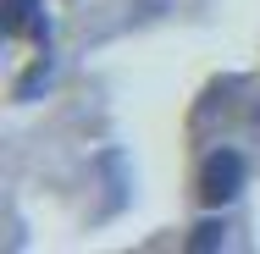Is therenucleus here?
Instances as JSON below:
<instances>
[{
    "label": "nucleus",
    "mask_w": 260,
    "mask_h": 254,
    "mask_svg": "<svg viewBox=\"0 0 260 254\" xmlns=\"http://www.w3.org/2000/svg\"><path fill=\"white\" fill-rule=\"evenodd\" d=\"M255 122H260V105H255Z\"/></svg>",
    "instance_id": "20e7f679"
},
{
    "label": "nucleus",
    "mask_w": 260,
    "mask_h": 254,
    "mask_svg": "<svg viewBox=\"0 0 260 254\" xmlns=\"http://www.w3.org/2000/svg\"><path fill=\"white\" fill-rule=\"evenodd\" d=\"M244 194V155L238 150H216L200 166V199L205 204H227Z\"/></svg>",
    "instance_id": "f257e3e1"
},
{
    "label": "nucleus",
    "mask_w": 260,
    "mask_h": 254,
    "mask_svg": "<svg viewBox=\"0 0 260 254\" xmlns=\"http://www.w3.org/2000/svg\"><path fill=\"white\" fill-rule=\"evenodd\" d=\"M221 238H227V227H221V221H200V227H194V238H188V249H221Z\"/></svg>",
    "instance_id": "7ed1b4c3"
},
{
    "label": "nucleus",
    "mask_w": 260,
    "mask_h": 254,
    "mask_svg": "<svg viewBox=\"0 0 260 254\" xmlns=\"http://www.w3.org/2000/svg\"><path fill=\"white\" fill-rule=\"evenodd\" d=\"M0 28L17 39V33H34V39H45V17H39V0H6V17H0Z\"/></svg>",
    "instance_id": "f03ea898"
}]
</instances>
